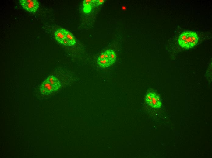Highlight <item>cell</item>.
Listing matches in <instances>:
<instances>
[{
	"label": "cell",
	"instance_id": "obj_4",
	"mask_svg": "<svg viewBox=\"0 0 212 158\" xmlns=\"http://www.w3.org/2000/svg\"><path fill=\"white\" fill-rule=\"evenodd\" d=\"M43 89L45 95L50 94L58 90L45 80L40 86Z\"/></svg>",
	"mask_w": 212,
	"mask_h": 158
},
{
	"label": "cell",
	"instance_id": "obj_1",
	"mask_svg": "<svg viewBox=\"0 0 212 158\" xmlns=\"http://www.w3.org/2000/svg\"><path fill=\"white\" fill-rule=\"evenodd\" d=\"M198 40V35L196 32L186 31L180 35L178 42L181 47L189 49L195 46L197 44Z\"/></svg>",
	"mask_w": 212,
	"mask_h": 158
},
{
	"label": "cell",
	"instance_id": "obj_6",
	"mask_svg": "<svg viewBox=\"0 0 212 158\" xmlns=\"http://www.w3.org/2000/svg\"><path fill=\"white\" fill-rule=\"evenodd\" d=\"M96 0H84L83 1V10L86 12H90L91 8L95 5Z\"/></svg>",
	"mask_w": 212,
	"mask_h": 158
},
{
	"label": "cell",
	"instance_id": "obj_8",
	"mask_svg": "<svg viewBox=\"0 0 212 158\" xmlns=\"http://www.w3.org/2000/svg\"><path fill=\"white\" fill-rule=\"evenodd\" d=\"M65 38L71 42L72 45L76 43V41L73 36L71 32L67 30H66Z\"/></svg>",
	"mask_w": 212,
	"mask_h": 158
},
{
	"label": "cell",
	"instance_id": "obj_10",
	"mask_svg": "<svg viewBox=\"0 0 212 158\" xmlns=\"http://www.w3.org/2000/svg\"><path fill=\"white\" fill-rule=\"evenodd\" d=\"M104 0H96L95 5L98 6L102 5L104 2Z\"/></svg>",
	"mask_w": 212,
	"mask_h": 158
},
{
	"label": "cell",
	"instance_id": "obj_9",
	"mask_svg": "<svg viewBox=\"0 0 212 158\" xmlns=\"http://www.w3.org/2000/svg\"><path fill=\"white\" fill-rule=\"evenodd\" d=\"M61 44L68 46H73L71 42L65 38L63 40Z\"/></svg>",
	"mask_w": 212,
	"mask_h": 158
},
{
	"label": "cell",
	"instance_id": "obj_7",
	"mask_svg": "<svg viewBox=\"0 0 212 158\" xmlns=\"http://www.w3.org/2000/svg\"><path fill=\"white\" fill-rule=\"evenodd\" d=\"M46 80L58 90L60 88L61 86V83L59 80L54 76H50Z\"/></svg>",
	"mask_w": 212,
	"mask_h": 158
},
{
	"label": "cell",
	"instance_id": "obj_5",
	"mask_svg": "<svg viewBox=\"0 0 212 158\" xmlns=\"http://www.w3.org/2000/svg\"><path fill=\"white\" fill-rule=\"evenodd\" d=\"M66 29L61 28L57 30L54 33V36L56 40L61 43L65 37Z\"/></svg>",
	"mask_w": 212,
	"mask_h": 158
},
{
	"label": "cell",
	"instance_id": "obj_3",
	"mask_svg": "<svg viewBox=\"0 0 212 158\" xmlns=\"http://www.w3.org/2000/svg\"><path fill=\"white\" fill-rule=\"evenodd\" d=\"M19 2L23 9L31 13H34L39 7V2L37 0H20Z\"/></svg>",
	"mask_w": 212,
	"mask_h": 158
},
{
	"label": "cell",
	"instance_id": "obj_2",
	"mask_svg": "<svg viewBox=\"0 0 212 158\" xmlns=\"http://www.w3.org/2000/svg\"><path fill=\"white\" fill-rule=\"evenodd\" d=\"M145 100L147 104L153 108L158 109L161 106L159 97L154 92L148 93L145 96Z\"/></svg>",
	"mask_w": 212,
	"mask_h": 158
}]
</instances>
